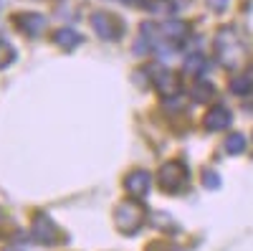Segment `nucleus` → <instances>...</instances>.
<instances>
[{
	"label": "nucleus",
	"mask_w": 253,
	"mask_h": 251,
	"mask_svg": "<svg viewBox=\"0 0 253 251\" xmlns=\"http://www.w3.org/2000/svg\"><path fill=\"white\" fill-rule=\"evenodd\" d=\"M144 223V208L137 201H124L117 208V228L126 236H134Z\"/></svg>",
	"instance_id": "f257e3e1"
},
{
	"label": "nucleus",
	"mask_w": 253,
	"mask_h": 251,
	"mask_svg": "<svg viewBox=\"0 0 253 251\" xmlns=\"http://www.w3.org/2000/svg\"><path fill=\"white\" fill-rule=\"evenodd\" d=\"M5 8V0H0V10H3Z\"/></svg>",
	"instance_id": "5701e85b"
},
{
	"label": "nucleus",
	"mask_w": 253,
	"mask_h": 251,
	"mask_svg": "<svg viewBox=\"0 0 253 251\" xmlns=\"http://www.w3.org/2000/svg\"><path fill=\"white\" fill-rule=\"evenodd\" d=\"M208 5L213 8V10H223L228 5V0H208Z\"/></svg>",
	"instance_id": "a211bd4d"
},
{
	"label": "nucleus",
	"mask_w": 253,
	"mask_h": 251,
	"mask_svg": "<svg viewBox=\"0 0 253 251\" xmlns=\"http://www.w3.org/2000/svg\"><path fill=\"white\" fill-rule=\"evenodd\" d=\"M251 89H253V81H251L248 76H238V79H233V81H230V92H233V94H238V97H246V94H251Z\"/></svg>",
	"instance_id": "2eb2a0df"
},
{
	"label": "nucleus",
	"mask_w": 253,
	"mask_h": 251,
	"mask_svg": "<svg viewBox=\"0 0 253 251\" xmlns=\"http://www.w3.org/2000/svg\"><path fill=\"white\" fill-rule=\"evenodd\" d=\"M126 5H137V3H142V0H124Z\"/></svg>",
	"instance_id": "6ab92c4d"
},
{
	"label": "nucleus",
	"mask_w": 253,
	"mask_h": 251,
	"mask_svg": "<svg viewBox=\"0 0 253 251\" xmlns=\"http://www.w3.org/2000/svg\"><path fill=\"white\" fill-rule=\"evenodd\" d=\"M33 239L51 246V244L61 241V231H58V226L48 216H36V221H33Z\"/></svg>",
	"instance_id": "423d86ee"
},
{
	"label": "nucleus",
	"mask_w": 253,
	"mask_h": 251,
	"mask_svg": "<svg viewBox=\"0 0 253 251\" xmlns=\"http://www.w3.org/2000/svg\"><path fill=\"white\" fill-rule=\"evenodd\" d=\"M203 185L210 188V191H218L220 188V175L215 170H203Z\"/></svg>",
	"instance_id": "dca6fc26"
},
{
	"label": "nucleus",
	"mask_w": 253,
	"mask_h": 251,
	"mask_svg": "<svg viewBox=\"0 0 253 251\" xmlns=\"http://www.w3.org/2000/svg\"><path fill=\"white\" fill-rule=\"evenodd\" d=\"M56 44L61 46V49H76L79 44H81V36L74 31V28H58L56 31Z\"/></svg>",
	"instance_id": "9b49d317"
},
{
	"label": "nucleus",
	"mask_w": 253,
	"mask_h": 251,
	"mask_svg": "<svg viewBox=\"0 0 253 251\" xmlns=\"http://www.w3.org/2000/svg\"><path fill=\"white\" fill-rule=\"evenodd\" d=\"M165 251H180V249H175V246H167Z\"/></svg>",
	"instance_id": "4be33fe9"
},
{
	"label": "nucleus",
	"mask_w": 253,
	"mask_h": 251,
	"mask_svg": "<svg viewBox=\"0 0 253 251\" xmlns=\"http://www.w3.org/2000/svg\"><path fill=\"white\" fill-rule=\"evenodd\" d=\"M5 223V213H3V208H0V226Z\"/></svg>",
	"instance_id": "aec40b11"
},
{
	"label": "nucleus",
	"mask_w": 253,
	"mask_h": 251,
	"mask_svg": "<svg viewBox=\"0 0 253 251\" xmlns=\"http://www.w3.org/2000/svg\"><path fill=\"white\" fill-rule=\"evenodd\" d=\"M185 180H187V167L180 160H167L157 170V183L167 193H177L180 188L185 185Z\"/></svg>",
	"instance_id": "f03ea898"
},
{
	"label": "nucleus",
	"mask_w": 253,
	"mask_h": 251,
	"mask_svg": "<svg viewBox=\"0 0 253 251\" xmlns=\"http://www.w3.org/2000/svg\"><path fill=\"white\" fill-rule=\"evenodd\" d=\"M210 94H213V87H210L208 81H200L198 87L193 89V97H195L198 101H203V99H205V97H210Z\"/></svg>",
	"instance_id": "f3484780"
},
{
	"label": "nucleus",
	"mask_w": 253,
	"mask_h": 251,
	"mask_svg": "<svg viewBox=\"0 0 253 251\" xmlns=\"http://www.w3.org/2000/svg\"><path fill=\"white\" fill-rule=\"evenodd\" d=\"M13 23H15V28L23 36L36 38V36H41V31L46 28V18L41 13H18Z\"/></svg>",
	"instance_id": "0eeeda50"
},
{
	"label": "nucleus",
	"mask_w": 253,
	"mask_h": 251,
	"mask_svg": "<svg viewBox=\"0 0 253 251\" xmlns=\"http://www.w3.org/2000/svg\"><path fill=\"white\" fill-rule=\"evenodd\" d=\"M243 150H246V137H243V135L236 132V135H230V137L225 140V152H228V155H241Z\"/></svg>",
	"instance_id": "4468645a"
},
{
	"label": "nucleus",
	"mask_w": 253,
	"mask_h": 251,
	"mask_svg": "<svg viewBox=\"0 0 253 251\" xmlns=\"http://www.w3.org/2000/svg\"><path fill=\"white\" fill-rule=\"evenodd\" d=\"M150 185H152V178H150L147 170H132L124 178V191L134 201H142L147 193H150Z\"/></svg>",
	"instance_id": "39448f33"
},
{
	"label": "nucleus",
	"mask_w": 253,
	"mask_h": 251,
	"mask_svg": "<svg viewBox=\"0 0 253 251\" xmlns=\"http://www.w3.org/2000/svg\"><path fill=\"white\" fill-rule=\"evenodd\" d=\"M155 87H157V92H160L165 99H175V97H180V92H182V84H180V79H177L172 71H157Z\"/></svg>",
	"instance_id": "6e6552de"
},
{
	"label": "nucleus",
	"mask_w": 253,
	"mask_h": 251,
	"mask_svg": "<svg viewBox=\"0 0 253 251\" xmlns=\"http://www.w3.org/2000/svg\"><path fill=\"white\" fill-rule=\"evenodd\" d=\"M91 28L96 31V36H101L104 41H117L124 33V26L109 13H94L91 15Z\"/></svg>",
	"instance_id": "20e7f679"
},
{
	"label": "nucleus",
	"mask_w": 253,
	"mask_h": 251,
	"mask_svg": "<svg viewBox=\"0 0 253 251\" xmlns=\"http://www.w3.org/2000/svg\"><path fill=\"white\" fill-rule=\"evenodd\" d=\"M3 251H20V249H15V246H5Z\"/></svg>",
	"instance_id": "412c9836"
},
{
	"label": "nucleus",
	"mask_w": 253,
	"mask_h": 251,
	"mask_svg": "<svg viewBox=\"0 0 253 251\" xmlns=\"http://www.w3.org/2000/svg\"><path fill=\"white\" fill-rule=\"evenodd\" d=\"M15 58H18V53H15L13 44H8L5 38H0V69H8Z\"/></svg>",
	"instance_id": "ddd939ff"
},
{
	"label": "nucleus",
	"mask_w": 253,
	"mask_h": 251,
	"mask_svg": "<svg viewBox=\"0 0 253 251\" xmlns=\"http://www.w3.org/2000/svg\"><path fill=\"white\" fill-rule=\"evenodd\" d=\"M203 69H205V58H203V56H198V53H193V56H187V58L182 61V71H185L187 76H195V74H203Z\"/></svg>",
	"instance_id": "f8f14e48"
},
{
	"label": "nucleus",
	"mask_w": 253,
	"mask_h": 251,
	"mask_svg": "<svg viewBox=\"0 0 253 251\" xmlns=\"http://www.w3.org/2000/svg\"><path fill=\"white\" fill-rule=\"evenodd\" d=\"M218 56H220V64L225 69H233L238 61H241V41L236 38L233 28H223L218 33Z\"/></svg>",
	"instance_id": "7ed1b4c3"
},
{
	"label": "nucleus",
	"mask_w": 253,
	"mask_h": 251,
	"mask_svg": "<svg viewBox=\"0 0 253 251\" xmlns=\"http://www.w3.org/2000/svg\"><path fill=\"white\" fill-rule=\"evenodd\" d=\"M203 124H205V130H210V132H220V130H225L230 124V112L223 107V104H215V107H210L205 112Z\"/></svg>",
	"instance_id": "1a4fd4ad"
},
{
	"label": "nucleus",
	"mask_w": 253,
	"mask_h": 251,
	"mask_svg": "<svg viewBox=\"0 0 253 251\" xmlns=\"http://www.w3.org/2000/svg\"><path fill=\"white\" fill-rule=\"evenodd\" d=\"M160 33H165L172 41H182L187 36V23L185 20H177V18H170V20H165V23H160Z\"/></svg>",
	"instance_id": "9d476101"
}]
</instances>
